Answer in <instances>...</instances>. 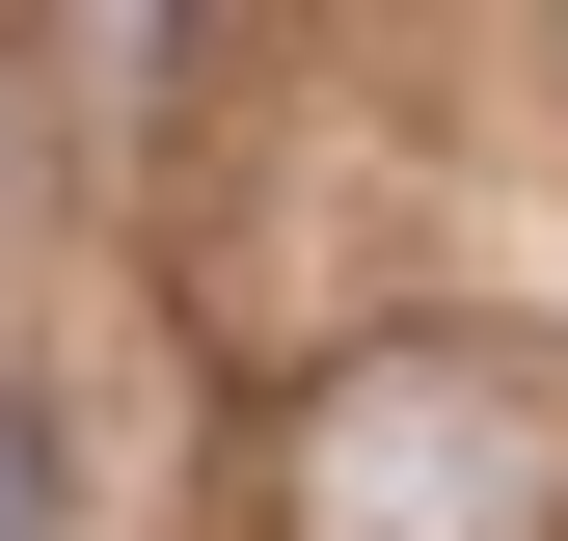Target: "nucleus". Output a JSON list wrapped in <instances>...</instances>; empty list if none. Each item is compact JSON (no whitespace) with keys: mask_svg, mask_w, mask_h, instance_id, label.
<instances>
[{"mask_svg":"<svg viewBox=\"0 0 568 541\" xmlns=\"http://www.w3.org/2000/svg\"><path fill=\"white\" fill-rule=\"evenodd\" d=\"M271 541H568V406L487 353V325H379L244 433Z\"/></svg>","mask_w":568,"mask_h":541,"instance_id":"obj_1","label":"nucleus"},{"mask_svg":"<svg viewBox=\"0 0 568 541\" xmlns=\"http://www.w3.org/2000/svg\"><path fill=\"white\" fill-rule=\"evenodd\" d=\"M0 541H54V433H28V406H0Z\"/></svg>","mask_w":568,"mask_h":541,"instance_id":"obj_2","label":"nucleus"}]
</instances>
